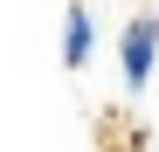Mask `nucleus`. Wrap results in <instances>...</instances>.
Here are the masks:
<instances>
[{
    "mask_svg": "<svg viewBox=\"0 0 159 152\" xmlns=\"http://www.w3.org/2000/svg\"><path fill=\"white\" fill-rule=\"evenodd\" d=\"M152 62H159V14H139V21L118 35V69H125V90H145V83H152Z\"/></svg>",
    "mask_w": 159,
    "mask_h": 152,
    "instance_id": "nucleus-1",
    "label": "nucleus"
},
{
    "mask_svg": "<svg viewBox=\"0 0 159 152\" xmlns=\"http://www.w3.org/2000/svg\"><path fill=\"white\" fill-rule=\"evenodd\" d=\"M90 56H97V21H90L83 0H76V7L62 14V62H69V69H83Z\"/></svg>",
    "mask_w": 159,
    "mask_h": 152,
    "instance_id": "nucleus-2",
    "label": "nucleus"
}]
</instances>
